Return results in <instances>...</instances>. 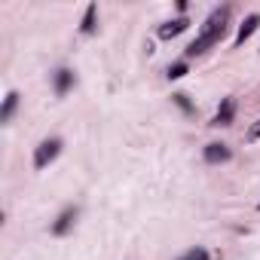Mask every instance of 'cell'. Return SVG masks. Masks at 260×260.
<instances>
[{"mask_svg":"<svg viewBox=\"0 0 260 260\" xmlns=\"http://www.w3.org/2000/svg\"><path fill=\"white\" fill-rule=\"evenodd\" d=\"M178 260H211V257H208V251H205V248H190V251H187V254H181Z\"/></svg>","mask_w":260,"mask_h":260,"instance_id":"11","label":"cell"},{"mask_svg":"<svg viewBox=\"0 0 260 260\" xmlns=\"http://www.w3.org/2000/svg\"><path fill=\"white\" fill-rule=\"evenodd\" d=\"M77 217H80V208H77V205L64 208V211L55 217V223H52V236H64V233H71V226H74Z\"/></svg>","mask_w":260,"mask_h":260,"instance_id":"3","label":"cell"},{"mask_svg":"<svg viewBox=\"0 0 260 260\" xmlns=\"http://www.w3.org/2000/svg\"><path fill=\"white\" fill-rule=\"evenodd\" d=\"M61 153V138H46L37 144L34 150V169H46L49 162H55V156Z\"/></svg>","mask_w":260,"mask_h":260,"instance_id":"2","label":"cell"},{"mask_svg":"<svg viewBox=\"0 0 260 260\" xmlns=\"http://www.w3.org/2000/svg\"><path fill=\"white\" fill-rule=\"evenodd\" d=\"M202 156H205V162H208V166H220V162H230L233 150H230L226 144H208V147L202 150Z\"/></svg>","mask_w":260,"mask_h":260,"instance_id":"4","label":"cell"},{"mask_svg":"<svg viewBox=\"0 0 260 260\" xmlns=\"http://www.w3.org/2000/svg\"><path fill=\"white\" fill-rule=\"evenodd\" d=\"M260 28V13H251L242 25H239V31H236V40H233V46H245V40L254 34Z\"/></svg>","mask_w":260,"mask_h":260,"instance_id":"5","label":"cell"},{"mask_svg":"<svg viewBox=\"0 0 260 260\" xmlns=\"http://www.w3.org/2000/svg\"><path fill=\"white\" fill-rule=\"evenodd\" d=\"M257 208H260V205H257Z\"/></svg>","mask_w":260,"mask_h":260,"instance_id":"15","label":"cell"},{"mask_svg":"<svg viewBox=\"0 0 260 260\" xmlns=\"http://www.w3.org/2000/svg\"><path fill=\"white\" fill-rule=\"evenodd\" d=\"M245 138H248V141H260V119L248 128V135H245Z\"/></svg>","mask_w":260,"mask_h":260,"instance_id":"14","label":"cell"},{"mask_svg":"<svg viewBox=\"0 0 260 260\" xmlns=\"http://www.w3.org/2000/svg\"><path fill=\"white\" fill-rule=\"evenodd\" d=\"M172 101H175V104H178L184 113H193V104L187 101V95H181V92H178V95H172Z\"/></svg>","mask_w":260,"mask_h":260,"instance_id":"13","label":"cell"},{"mask_svg":"<svg viewBox=\"0 0 260 260\" xmlns=\"http://www.w3.org/2000/svg\"><path fill=\"white\" fill-rule=\"evenodd\" d=\"M184 74H187V61H178V64L169 68V80H181Z\"/></svg>","mask_w":260,"mask_h":260,"instance_id":"12","label":"cell"},{"mask_svg":"<svg viewBox=\"0 0 260 260\" xmlns=\"http://www.w3.org/2000/svg\"><path fill=\"white\" fill-rule=\"evenodd\" d=\"M233 119H236V98H223L211 125H233Z\"/></svg>","mask_w":260,"mask_h":260,"instance_id":"6","label":"cell"},{"mask_svg":"<svg viewBox=\"0 0 260 260\" xmlns=\"http://www.w3.org/2000/svg\"><path fill=\"white\" fill-rule=\"evenodd\" d=\"M187 28H190V19H187V16H181V19H172V22L159 25V37H162V40H172V37L184 34Z\"/></svg>","mask_w":260,"mask_h":260,"instance_id":"7","label":"cell"},{"mask_svg":"<svg viewBox=\"0 0 260 260\" xmlns=\"http://www.w3.org/2000/svg\"><path fill=\"white\" fill-rule=\"evenodd\" d=\"M16 107H19V92H10L4 98V107H0V122H10L13 113H16Z\"/></svg>","mask_w":260,"mask_h":260,"instance_id":"8","label":"cell"},{"mask_svg":"<svg viewBox=\"0 0 260 260\" xmlns=\"http://www.w3.org/2000/svg\"><path fill=\"white\" fill-rule=\"evenodd\" d=\"M230 16H233V10H230V7H220V10H214V13L205 19V25H202L199 37H196V40L187 46V55H202V52H208L214 43H220V40H223V34H226Z\"/></svg>","mask_w":260,"mask_h":260,"instance_id":"1","label":"cell"},{"mask_svg":"<svg viewBox=\"0 0 260 260\" xmlns=\"http://www.w3.org/2000/svg\"><path fill=\"white\" fill-rule=\"evenodd\" d=\"M71 86H74V74H71L68 68L55 71V92H58V95H64V92H68Z\"/></svg>","mask_w":260,"mask_h":260,"instance_id":"10","label":"cell"},{"mask_svg":"<svg viewBox=\"0 0 260 260\" xmlns=\"http://www.w3.org/2000/svg\"><path fill=\"white\" fill-rule=\"evenodd\" d=\"M95 16H98V7L89 4L86 13H83V22H80V31H83V34H95Z\"/></svg>","mask_w":260,"mask_h":260,"instance_id":"9","label":"cell"}]
</instances>
